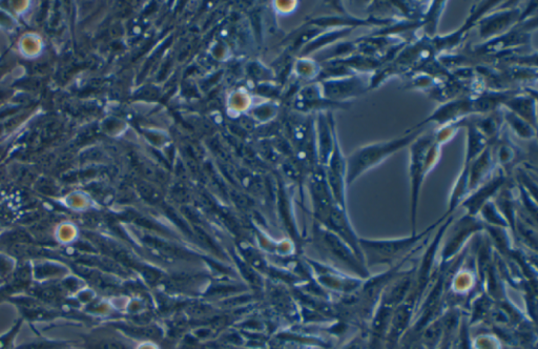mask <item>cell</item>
<instances>
[{
	"label": "cell",
	"instance_id": "cell-6",
	"mask_svg": "<svg viewBox=\"0 0 538 349\" xmlns=\"http://www.w3.org/2000/svg\"><path fill=\"white\" fill-rule=\"evenodd\" d=\"M519 15V12L516 10L506 11L494 14L493 16H490L485 21L481 22L480 27V34L482 37H488L491 34H495V32H500L502 30H506L512 22L517 20V17Z\"/></svg>",
	"mask_w": 538,
	"mask_h": 349
},
{
	"label": "cell",
	"instance_id": "cell-9",
	"mask_svg": "<svg viewBox=\"0 0 538 349\" xmlns=\"http://www.w3.org/2000/svg\"><path fill=\"white\" fill-rule=\"evenodd\" d=\"M532 97H514V99H508L505 103L511 109V112L526 119L528 123H532L536 128V115H535V98Z\"/></svg>",
	"mask_w": 538,
	"mask_h": 349
},
{
	"label": "cell",
	"instance_id": "cell-4",
	"mask_svg": "<svg viewBox=\"0 0 538 349\" xmlns=\"http://www.w3.org/2000/svg\"><path fill=\"white\" fill-rule=\"evenodd\" d=\"M483 225L474 216L466 215L454 224V231L450 233L445 247L442 251V261L447 262L449 259L455 256V254L464 245L466 240L469 239L472 234L481 231Z\"/></svg>",
	"mask_w": 538,
	"mask_h": 349
},
{
	"label": "cell",
	"instance_id": "cell-7",
	"mask_svg": "<svg viewBox=\"0 0 538 349\" xmlns=\"http://www.w3.org/2000/svg\"><path fill=\"white\" fill-rule=\"evenodd\" d=\"M366 85L358 78H349L344 80H338L337 82L329 83L327 86V96L339 97L341 99L356 96L364 92Z\"/></svg>",
	"mask_w": 538,
	"mask_h": 349
},
{
	"label": "cell",
	"instance_id": "cell-3",
	"mask_svg": "<svg viewBox=\"0 0 538 349\" xmlns=\"http://www.w3.org/2000/svg\"><path fill=\"white\" fill-rule=\"evenodd\" d=\"M421 133L422 130H419L388 142L372 143L355 151L348 159H346V184H352L361 174L380 164L394 153L408 146Z\"/></svg>",
	"mask_w": 538,
	"mask_h": 349
},
{
	"label": "cell",
	"instance_id": "cell-8",
	"mask_svg": "<svg viewBox=\"0 0 538 349\" xmlns=\"http://www.w3.org/2000/svg\"><path fill=\"white\" fill-rule=\"evenodd\" d=\"M468 129V142L465 165H469L476 157L485 148L488 143V139L478 130L475 122H470L467 126Z\"/></svg>",
	"mask_w": 538,
	"mask_h": 349
},
{
	"label": "cell",
	"instance_id": "cell-5",
	"mask_svg": "<svg viewBox=\"0 0 538 349\" xmlns=\"http://www.w3.org/2000/svg\"><path fill=\"white\" fill-rule=\"evenodd\" d=\"M506 178L502 173L498 174L495 178L490 180L489 182L482 185L479 189H475L474 193L470 196V198L466 199L463 202V205L468 209V214L469 216L476 217V214L480 211V208L489 201V199L493 196V194L497 189L501 187V185L505 183Z\"/></svg>",
	"mask_w": 538,
	"mask_h": 349
},
{
	"label": "cell",
	"instance_id": "cell-10",
	"mask_svg": "<svg viewBox=\"0 0 538 349\" xmlns=\"http://www.w3.org/2000/svg\"><path fill=\"white\" fill-rule=\"evenodd\" d=\"M504 114H505L504 119L512 127V129H514L515 133L518 134L520 137L529 139L535 136L536 130H532L531 124H529L527 121H524L522 118L518 117L511 111L504 113Z\"/></svg>",
	"mask_w": 538,
	"mask_h": 349
},
{
	"label": "cell",
	"instance_id": "cell-1",
	"mask_svg": "<svg viewBox=\"0 0 538 349\" xmlns=\"http://www.w3.org/2000/svg\"><path fill=\"white\" fill-rule=\"evenodd\" d=\"M446 217L444 216L438 222L433 223L430 228L422 233L411 234L408 237L393 238V239H366L360 238V250L363 256L364 263L366 267L375 266H393L398 264V261L403 258H409L414 250H418L421 243L435 230L437 226L442 223ZM401 263V262H400Z\"/></svg>",
	"mask_w": 538,
	"mask_h": 349
},
{
	"label": "cell",
	"instance_id": "cell-2",
	"mask_svg": "<svg viewBox=\"0 0 538 349\" xmlns=\"http://www.w3.org/2000/svg\"><path fill=\"white\" fill-rule=\"evenodd\" d=\"M410 148V180H411V228L412 234L416 232V215H418L419 197L422 182L428 171L435 165L441 142L438 141L435 133L416 138Z\"/></svg>",
	"mask_w": 538,
	"mask_h": 349
}]
</instances>
